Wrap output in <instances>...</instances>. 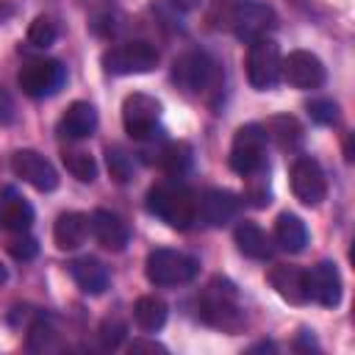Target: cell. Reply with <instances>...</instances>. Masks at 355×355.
<instances>
[{
  "mask_svg": "<svg viewBox=\"0 0 355 355\" xmlns=\"http://www.w3.org/2000/svg\"><path fill=\"white\" fill-rule=\"evenodd\" d=\"M208 22L219 31H233L241 42H252L277 28V14L261 0H211Z\"/></svg>",
  "mask_w": 355,
  "mask_h": 355,
  "instance_id": "cell-1",
  "label": "cell"
},
{
  "mask_svg": "<svg viewBox=\"0 0 355 355\" xmlns=\"http://www.w3.org/2000/svg\"><path fill=\"white\" fill-rule=\"evenodd\" d=\"M147 211L161 222H166L169 227L186 230L197 222V194L178 178L164 180L147 191Z\"/></svg>",
  "mask_w": 355,
  "mask_h": 355,
  "instance_id": "cell-2",
  "label": "cell"
},
{
  "mask_svg": "<svg viewBox=\"0 0 355 355\" xmlns=\"http://www.w3.org/2000/svg\"><path fill=\"white\" fill-rule=\"evenodd\" d=\"M200 319L205 324H214L227 333H236L244 324V313L239 308V294L230 280L214 277L205 286V291L200 297Z\"/></svg>",
  "mask_w": 355,
  "mask_h": 355,
  "instance_id": "cell-3",
  "label": "cell"
},
{
  "mask_svg": "<svg viewBox=\"0 0 355 355\" xmlns=\"http://www.w3.org/2000/svg\"><path fill=\"white\" fill-rule=\"evenodd\" d=\"M172 80L186 94L200 97V94H211V92L219 89L222 72H219V64L208 53L189 50L180 58H175V64H172Z\"/></svg>",
  "mask_w": 355,
  "mask_h": 355,
  "instance_id": "cell-4",
  "label": "cell"
},
{
  "mask_svg": "<svg viewBox=\"0 0 355 355\" xmlns=\"http://www.w3.org/2000/svg\"><path fill=\"white\" fill-rule=\"evenodd\" d=\"M200 272V261L180 250H153L144 261V275L153 286H183L191 283Z\"/></svg>",
  "mask_w": 355,
  "mask_h": 355,
  "instance_id": "cell-5",
  "label": "cell"
},
{
  "mask_svg": "<svg viewBox=\"0 0 355 355\" xmlns=\"http://www.w3.org/2000/svg\"><path fill=\"white\" fill-rule=\"evenodd\" d=\"M280 67H283V58H280V47H277L275 39L261 36V39L250 42V50H247V80H250L252 89L266 92L272 86H277Z\"/></svg>",
  "mask_w": 355,
  "mask_h": 355,
  "instance_id": "cell-6",
  "label": "cell"
},
{
  "mask_svg": "<svg viewBox=\"0 0 355 355\" xmlns=\"http://www.w3.org/2000/svg\"><path fill=\"white\" fill-rule=\"evenodd\" d=\"M17 80H19V89H22L28 97L44 100V97H53V94L64 86L67 69H64V64L55 61V58H31V61L22 64Z\"/></svg>",
  "mask_w": 355,
  "mask_h": 355,
  "instance_id": "cell-7",
  "label": "cell"
},
{
  "mask_svg": "<svg viewBox=\"0 0 355 355\" xmlns=\"http://www.w3.org/2000/svg\"><path fill=\"white\" fill-rule=\"evenodd\" d=\"M158 119H161V103L144 92H133L125 97L122 103V125L125 133L136 141H147L155 139L158 130Z\"/></svg>",
  "mask_w": 355,
  "mask_h": 355,
  "instance_id": "cell-8",
  "label": "cell"
},
{
  "mask_svg": "<svg viewBox=\"0 0 355 355\" xmlns=\"http://www.w3.org/2000/svg\"><path fill=\"white\" fill-rule=\"evenodd\" d=\"M158 50L150 42H122L103 53V67L108 75H141L155 69Z\"/></svg>",
  "mask_w": 355,
  "mask_h": 355,
  "instance_id": "cell-9",
  "label": "cell"
},
{
  "mask_svg": "<svg viewBox=\"0 0 355 355\" xmlns=\"http://www.w3.org/2000/svg\"><path fill=\"white\" fill-rule=\"evenodd\" d=\"M230 169L250 175L266 166V133L261 125H241L230 144Z\"/></svg>",
  "mask_w": 355,
  "mask_h": 355,
  "instance_id": "cell-10",
  "label": "cell"
},
{
  "mask_svg": "<svg viewBox=\"0 0 355 355\" xmlns=\"http://www.w3.org/2000/svg\"><path fill=\"white\" fill-rule=\"evenodd\" d=\"M291 191L308 208L319 205L327 197V180H324V172H322V166H319L316 158L300 155L291 164Z\"/></svg>",
  "mask_w": 355,
  "mask_h": 355,
  "instance_id": "cell-11",
  "label": "cell"
},
{
  "mask_svg": "<svg viewBox=\"0 0 355 355\" xmlns=\"http://www.w3.org/2000/svg\"><path fill=\"white\" fill-rule=\"evenodd\" d=\"M11 169L17 178H22L25 183H31L36 191H53L58 186V172L55 166L39 155L36 150H17L11 155Z\"/></svg>",
  "mask_w": 355,
  "mask_h": 355,
  "instance_id": "cell-12",
  "label": "cell"
},
{
  "mask_svg": "<svg viewBox=\"0 0 355 355\" xmlns=\"http://www.w3.org/2000/svg\"><path fill=\"white\" fill-rule=\"evenodd\" d=\"M280 75L286 78V83H291L294 89H319L327 78L324 64L319 55L308 53V50H294L288 53V58L280 67Z\"/></svg>",
  "mask_w": 355,
  "mask_h": 355,
  "instance_id": "cell-13",
  "label": "cell"
},
{
  "mask_svg": "<svg viewBox=\"0 0 355 355\" xmlns=\"http://www.w3.org/2000/svg\"><path fill=\"white\" fill-rule=\"evenodd\" d=\"M241 208L239 194L227 191V189H205L197 197V222L208 225V227H222L230 219H236Z\"/></svg>",
  "mask_w": 355,
  "mask_h": 355,
  "instance_id": "cell-14",
  "label": "cell"
},
{
  "mask_svg": "<svg viewBox=\"0 0 355 355\" xmlns=\"http://www.w3.org/2000/svg\"><path fill=\"white\" fill-rule=\"evenodd\" d=\"M305 288H308V300H313L324 308H336L341 302L338 266L333 261H319L311 272H305Z\"/></svg>",
  "mask_w": 355,
  "mask_h": 355,
  "instance_id": "cell-15",
  "label": "cell"
},
{
  "mask_svg": "<svg viewBox=\"0 0 355 355\" xmlns=\"http://www.w3.org/2000/svg\"><path fill=\"white\" fill-rule=\"evenodd\" d=\"M89 230L97 239V244L111 250V252H122L130 241V230H128L125 219L116 216L114 211H105V208H97L89 216Z\"/></svg>",
  "mask_w": 355,
  "mask_h": 355,
  "instance_id": "cell-16",
  "label": "cell"
},
{
  "mask_svg": "<svg viewBox=\"0 0 355 355\" xmlns=\"http://www.w3.org/2000/svg\"><path fill=\"white\" fill-rule=\"evenodd\" d=\"M94 130H97V111L86 100H75L64 111V116L58 119V136L61 139H69V141L89 139Z\"/></svg>",
  "mask_w": 355,
  "mask_h": 355,
  "instance_id": "cell-17",
  "label": "cell"
},
{
  "mask_svg": "<svg viewBox=\"0 0 355 355\" xmlns=\"http://www.w3.org/2000/svg\"><path fill=\"white\" fill-rule=\"evenodd\" d=\"M69 275H72L75 286H78L83 294H92V297L103 294V291L108 288V280H111V277H108V269L103 266V261L89 258V255L75 258V261L69 263Z\"/></svg>",
  "mask_w": 355,
  "mask_h": 355,
  "instance_id": "cell-18",
  "label": "cell"
},
{
  "mask_svg": "<svg viewBox=\"0 0 355 355\" xmlns=\"http://www.w3.org/2000/svg\"><path fill=\"white\" fill-rule=\"evenodd\" d=\"M269 283L272 288L291 305H302L308 302V288H305V272L297 269V266H272L269 269Z\"/></svg>",
  "mask_w": 355,
  "mask_h": 355,
  "instance_id": "cell-19",
  "label": "cell"
},
{
  "mask_svg": "<svg viewBox=\"0 0 355 355\" xmlns=\"http://www.w3.org/2000/svg\"><path fill=\"white\" fill-rule=\"evenodd\" d=\"M89 236V216L78 211H67L53 225V241L58 250H78Z\"/></svg>",
  "mask_w": 355,
  "mask_h": 355,
  "instance_id": "cell-20",
  "label": "cell"
},
{
  "mask_svg": "<svg viewBox=\"0 0 355 355\" xmlns=\"http://www.w3.org/2000/svg\"><path fill=\"white\" fill-rule=\"evenodd\" d=\"M275 241H277L280 250H286V252H291V255L302 252L305 244H308V227H305V222H302L297 214L283 211V214L275 219Z\"/></svg>",
  "mask_w": 355,
  "mask_h": 355,
  "instance_id": "cell-21",
  "label": "cell"
},
{
  "mask_svg": "<svg viewBox=\"0 0 355 355\" xmlns=\"http://www.w3.org/2000/svg\"><path fill=\"white\" fill-rule=\"evenodd\" d=\"M239 250L247 255V258H255V261H266L272 258V239L266 236L263 227H258L255 222H239L236 225V233H233Z\"/></svg>",
  "mask_w": 355,
  "mask_h": 355,
  "instance_id": "cell-22",
  "label": "cell"
},
{
  "mask_svg": "<svg viewBox=\"0 0 355 355\" xmlns=\"http://www.w3.org/2000/svg\"><path fill=\"white\" fill-rule=\"evenodd\" d=\"M0 222L11 233H25L33 225V208H31V202L25 197L8 191L6 200H3V208H0Z\"/></svg>",
  "mask_w": 355,
  "mask_h": 355,
  "instance_id": "cell-23",
  "label": "cell"
},
{
  "mask_svg": "<svg viewBox=\"0 0 355 355\" xmlns=\"http://www.w3.org/2000/svg\"><path fill=\"white\" fill-rule=\"evenodd\" d=\"M166 313H169L166 311V302L161 297H155V294H144L133 305V319H136L139 330H144V333L161 330L166 324Z\"/></svg>",
  "mask_w": 355,
  "mask_h": 355,
  "instance_id": "cell-24",
  "label": "cell"
},
{
  "mask_svg": "<svg viewBox=\"0 0 355 355\" xmlns=\"http://www.w3.org/2000/svg\"><path fill=\"white\" fill-rule=\"evenodd\" d=\"M263 133H266V139H275L277 147H283V150H294L302 141V125L288 114L286 116H272L263 125Z\"/></svg>",
  "mask_w": 355,
  "mask_h": 355,
  "instance_id": "cell-25",
  "label": "cell"
},
{
  "mask_svg": "<svg viewBox=\"0 0 355 355\" xmlns=\"http://www.w3.org/2000/svg\"><path fill=\"white\" fill-rule=\"evenodd\" d=\"M158 166L172 175V178H180L183 172H189L191 166V147L186 141H166L161 150H158Z\"/></svg>",
  "mask_w": 355,
  "mask_h": 355,
  "instance_id": "cell-26",
  "label": "cell"
},
{
  "mask_svg": "<svg viewBox=\"0 0 355 355\" xmlns=\"http://www.w3.org/2000/svg\"><path fill=\"white\" fill-rule=\"evenodd\" d=\"M61 161H64L67 172L72 178L83 180V183H92L97 178V164H94V158L86 150H64L61 153Z\"/></svg>",
  "mask_w": 355,
  "mask_h": 355,
  "instance_id": "cell-27",
  "label": "cell"
},
{
  "mask_svg": "<svg viewBox=\"0 0 355 355\" xmlns=\"http://www.w3.org/2000/svg\"><path fill=\"white\" fill-rule=\"evenodd\" d=\"M244 180H247V186H244V197H247L255 208H263V205L272 202V194H269V166L244 175Z\"/></svg>",
  "mask_w": 355,
  "mask_h": 355,
  "instance_id": "cell-28",
  "label": "cell"
},
{
  "mask_svg": "<svg viewBox=\"0 0 355 355\" xmlns=\"http://www.w3.org/2000/svg\"><path fill=\"white\" fill-rule=\"evenodd\" d=\"M105 164H108V172L116 183H128L133 178V158L128 150L122 147H108L105 150Z\"/></svg>",
  "mask_w": 355,
  "mask_h": 355,
  "instance_id": "cell-29",
  "label": "cell"
},
{
  "mask_svg": "<svg viewBox=\"0 0 355 355\" xmlns=\"http://www.w3.org/2000/svg\"><path fill=\"white\" fill-rule=\"evenodd\" d=\"M53 347H55V330H53V324L42 316V319H36V322L31 324V330H28V349L44 352V349H53Z\"/></svg>",
  "mask_w": 355,
  "mask_h": 355,
  "instance_id": "cell-30",
  "label": "cell"
},
{
  "mask_svg": "<svg viewBox=\"0 0 355 355\" xmlns=\"http://www.w3.org/2000/svg\"><path fill=\"white\" fill-rule=\"evenodd\" d=\"M55 36H58V28L50 17H36L28 28V42L33 47H50L55 42Z\"/></svg>",
  "mask_w": 355,
  "mask_h": 355,
  "instance_id": "cell-31",
  "label": "cell"
},
{
  "mask_svg": "<svg viewBox=\"0 0 355 355\" xmlns=\"http://www.w3.org/2000/svg\"><path fill=\"white\" fill-rule=\"evenodd\" d=\"M308 114L313 122L319 125H336L338 122V105L327 97H319V100H311L308 103Z\"/></svg>",
  "mask_w": 355,
  "mask_h": 355,
  "instance_id": "cell-32",
  "label": "cell"
},
{
  "mask_svg": "<svg viewBox=\"0 0 355 355\" xmlns=\"http://www.w3.org/2000/svg\"><path fill=\"white\" fill-rule=\"evenodd\" d=\"M36 252H39L36 239H31L25 233H19V239H11L8 241V255L17 258V261H31V258H36Z\"/></svg>",
  "mask_w": 355,
  "mask_h": 355,
  "instance_id": "cell-33",
  "label": "cell"
},
{
  "mask_svg": "<svg viewBox=\"0 0 355 355\" xmlns=\"http://www.w3.org/2000/svg\"><path fill=\"white\" fill-rule=\"evenodd\" d=\"M122 336H125V324L114 316V319H105L103 324H100V341H103V347H116L119 341H122Z\"/></svg>",
  "mask_w": 355,
  "mask_h": 355,
  "instance_id": "cell-34",
  "label": "cell"
},
{
  "mask_svg": "<svg viewBox=\"0 0 355 355\" xmlns=\"http://www.w3.org/2000/svg\"><path fill=\"white\" fill-rule=\"evenodd\" d=\"M8 122H14V100L0 86V125H8Z\"/></svg>",
  "mask_w": 355,
  "mask_h": 355,
  "instance_id": "cell-35",
  "label": "cell"
},
{
  "mask_svg": "<svg viewBox=\"0 0 355 355\" xmlns=\"http://www.w3.org/2000/svg\"><path fill=\"white\" fill-rule=\"evenodd\" d=\"M130 352H166V347L164 344H158V341H133L130 344Z\"/></svg>",
  "mask_w": 355,
  "mask_h": 355,
  "instance_id": "cell-36",
  "label": "cell"
},
{
  "mask_svg": "<svg viewBox=\"0 0 355 355\" xmlns=\"http://www.w3.org/2000/svg\"><path fill=\"white\" fill-rule=\"evenodd\" d=\"M202 0H172V6L175 8H183V11H191V8H197Z\"/></svg>",
  "mask_w": 355,
  "mask_h": 355,
  "instance_id": "cell-37",
  "label": "cell"
},
{
  "mask_svg": "<svg viewBox=\"0 0 355 355\" xmlns=\"http://www.w3.org/2000/svg\"><path fill=\"white\" fill-rule=\"evenodd\" d=\"M6 277H8V275H6V266H3V263H0V286H3V283H6Z\"/></svg>",
  "mask_w": 355,
  "mask_h": 355,
  "instance_id": "cell-38",
  "label": "cell"
}]
</instances>
